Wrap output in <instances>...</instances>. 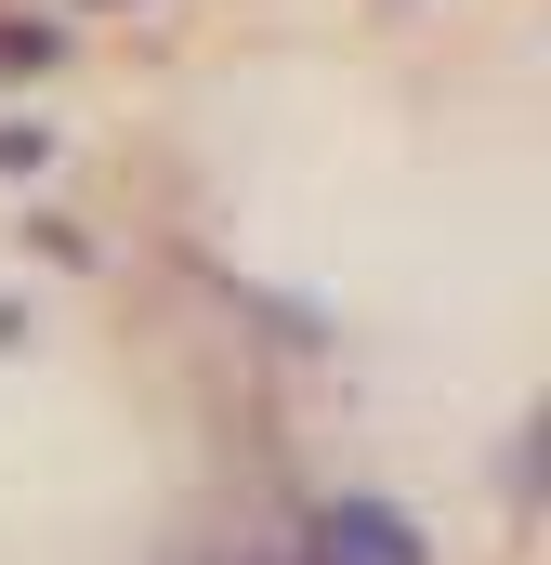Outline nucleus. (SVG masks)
<instances>
[{
	"label": "nucleus",
	"instance_id": "nucleus-1",
	"mask_svg": "<svg viewBox=\"0 0 551 565\" xmlns=\"http://www.w3.org/2000/svg\"><path fill=\"white\" fill-rule=\"evenodd\" d=\"M302 565H433L395 500H328V513H302Z\"/></svg>",
	"mask_w": 551,
	"mask_h": 565
}]
</instances>
